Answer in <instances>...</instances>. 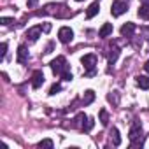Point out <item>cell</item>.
<instances>
[{"instance_id": "14", "label": "cell", "mask_w": 149, "mask_h": 149, "mask_svg": "<svg viewBox=\"0 0 149 149\" xmlns=\"http://www.w3.org/2000/svg\"><path fill=\"white\" fill-rule=\"evenodd\" d=\"M111 33H112V25H111V23H105V25L100 28V32H98L100 37H109Z\"/></svg>"}, {"instance_id": "5", "label": "cell", "mask_w": 149, "mask_h": 149, "mask_svg": "<svg viewBox=\"0 0 149 149\" xmlns=\"http://www.w3.org/2000/svg\"><path fill=\"white\" fill-rule=\"evenodd\" d=\"M58 39H60V42L68 44V42L74 39V32H72V28H68V26H61V28L58 30Z\"/></svg>"}, {"instance_id": "12", "label": "cell", "mask_w": 149, "mask_h": 149, "mask_svg": "<svg viewBox=\"0 0 149 149\" xmlns=\"http://www.w3.org/2000/svg\"><path fill=\"white\" fill-rule=\"evenodd\" d=\"M139 18L147 21L149 19V4H140V9H139Z\"/></svg>"}, {"instance_id": "25", "label": "cell", "mask_w": 149, "mask_h": 149, "mask_svg": "<svg viewBox=\"0 0 149 149\" xmlns=\"http://www.w3.org/2000/svg\"><path fill=\"white\" fill-rule=\"evenodd\" d=\"M109 100H111V102H114V104H118V102H119L118 91H112V95H109Z\"/></svg>"}, {"instance_id": "24", "label": "cell", "mask_w": 149, "mask_h": 149, "mask_svg": "<svg viewBox=\"0 0 149 149\" xmlns=\"http://www.w3.org/2000/svg\"><path fill=\"white\" fill-rule=\"evenodd\" d=\"M0 23H2L4 26H9L11 23H14V19L13 18H2V19H0Z\"/></svg>"}, {"instance_id": "19", "label": "cell", "mask_w": 149, "mask_h": 149, "mask_svg": "<svg viewBox=\"0 0 149 149\" xmlns=\"http://www.w3.org/2000/svg\"><path fill=\"white\" fill-rule=\"evenodd\" d=\"M63 81H72V72H70V67H67L63 72H61V76H60Z\"/></svg>"}, {"instance_id": "6", "label": "cell", "mask_w": 149, "mask_h": 149, "mask_svg": "<svg viewBox=\"0 0 149 149\" xmlns=\"http://www.w3.org/2000/svg\"><path fill=\"white\" fill-rule=\"evenodd\" d=\"M42 84H44V72L42 70H35L32 74V88L33 90H39Z\"/></svg>"}, {"instance_id": "21", "label": "cell", "mask_w": 149, "mask_h": 149, "mask_svg": "<svg viewBox=\"0 0 149 149\" xmlns=\"http://www.w3.org/2000/svg\"><path fill=\"white\" fill-rule=\"evenodd\" d=\"M37 146H39V147H49V149H51V147H53V140H51V139H44V140H40Z\"/></svg>"}, {"instance_id": "16", "label": "cell", "mask_w": 149, "mask_h": 149, "mask_svg": "<svg viewBox=\"0 0 149 149\" xmlns=\"http://www.w3.org/2000/svg\"><path fill=\"white\" fill-rule=\"evenodd\" d=\"M93 100H95V93H93L91 90H88V91L84 93V98H83V105H90Z\"/></svg>"}, {"instance_id": "11", "label": "cell", "mask_w": 149, "mask_h": 149, "mask_svg": "<svg viewBox=\"0 0 149 149\" xmlns=\"http://www.w3.org/2000/svg\"><path fill=\"white\" fill-rule=\"evenodd\" d=\"M98 11H100V4H98V2H93V4L88 7V11H86V18H88V19H91L93 16H97V14H98Z\"/></svg>"}, {"instance_id": "23", "label": "cell", "mask_w": 149, "mask_h": 149, "mask_svg": "<svg viewBox=\"0 0 149 149\" xmlns=\"http://www.w3.org/2000/svg\"><path fill=\"white\" fill-rule=\"evenodd\" d=\"M6 54H7V44L6 42H2V46H0V58H6Z\"/></svg>"}, {"instance_id": "4", "label": "cell", "mask_w": 149, "mask_h": 149, "mask_svg": "<svg viewBox=\"0 0 149 149\" xmlns=\"http://www.w3.org/2000/svg\"><path fill=\"white\" fill-rule=\"evenodd\" d=\"M126 9H128V4L126 2H123V0H116V2H112V6H111V14L118 18V16L125 14Z\"/></svg>"}, {"instance_id": "18", "label": "cell", "mask_w": 149, "mask_h": 149, "mask_svg": "<svg viewBox=\"0 0 149 149\" xmlns=\"http://www.w3.org/2000/svg\"><path fill=\"white\" fill-rule=\"evenodd\" d=\"M100 123H102L104 126H107V125H109V114H107V111H105V109H102V111H100Z\"/></svg>"}, {"instance_id": "28", "label": "cell", "mask_w": 149, "mask_h": 149, "mask_svg": "<svg viewBox=\"0 0 149 149\" xmlns=\"http://www.w3.org/2000/svg\"><path fill=\"white\" fill-rule=\"evenodd\" d=\"M144 70H146V72H149V60L146 61V65H144Z\"/></svg>"}, {"instance_id": "17", "label": "cell", "mask_w": 149, "mask_h": 149, "mask_svg": "<svg viewBox=\"0 0 149 149\" xmlns=\"http://www.w3.org/2000/svg\"><path fill=\"white\" fill-rule=\"evenodd\" d=\"M86 119H88V116H86V114H83V112H81V114H77V118H76V126H79V128L83 130V125H84V121H86Z\"/></svg>"}, {"instance_id": "13", "label": "cell", "mask_w": 149, "mask_h": 149, "mask_svg": "<svg viewBox=\"0 0 149 149\" xmlns=\"http://www.w3.org/2000/svg\"><path fill=\"white\" fill-rule=\"evenodd\" d=\"M137 86L142 90H149V77L147 76H139L137 77Z\"/></svg>"}, {"instance_id": "27", "label": "cell", "mask_w": 149, "mask_h": 149, "mask_svg": "<svg viewBox=\"0 0 149 149\" xmlns=\"http://www.w3.org/2000/svg\"><path fill=\"white\" fill-rule=\"evenodd\" d=\"M49 30H51V25H49V23H46V25H44V32H49Z\"/></svg>"}, {"instance_id": "20", "label": "cell", "mask_w": 149, "mask_h": 149, "mask_svg": "<svg viewBox=\"0 0 149 149\" xmlns=\"http://www.w3.org/2000/svg\"><path fill=\"white\" fill-rule=\"evenodd\" d=\"M58 91H61V84H60V83H54V84L49 88V95H56Z\"/></svg>"}, {"instance_id": "8", "label": "cell", "mask_w": 149, "mask_h": 149, "mask_svg": "<svg viewBox=\"0 0 149 149\" xmlns=\"http://www.w3.org/2000/svg\"><path fill=\"white\" fill-rule=\"evenodd\" d=\"M135 23H125L123 26H121V35L123 37H132L133 33H135Z\"/></svg>"}, {"instance_id": "9", "label": "cell", "mask_w": 149, "mask_h": 149, "mask_svg": "<svg viewBox=\"0 0 149 149\" xmlns=\"http://www.w3.org/2000/svg\"><path fill=\"white\" fill-rule=\"evenodd\" d=\"M28 61V49H26V46H19L18 47V63H26Z\"/></svg>"}, {"instance_id": "7", "label": "cell", "mask_w": 149, "mask_h": 149, "mask_svg": "<svg viewBox=\"0 0 149 149\" xmlns=\"http://www.w3.org/2000/svg\"><path fill=\"white\" fill-rule=\"evenodd\" d=\"M40 32H42V26H32V28L26 30V39H30L32 42H35L40 37Z\"/></svg>"}, {"instance_id": "2", "label": "cell", "mask_w": 149, "mask_h": 149, "mask_svg": "<svg viewBox=\"0 0 149 149\" xmlns=\"http://www.w3.org/2000/svg\"><path fill=\"white\" fill-rule=\"evenodd\" d=\"M81 63L86 68V76H95V68H97V56L95 54H84L81 58Z\"/></svg>"}, {"instance_id": "26", "label": "cell", "mask_w": 149, "mask_h": 149, "mask_svg": "<svg viewBox=\"0 0 149 149\" xmlns=\"http://www.w3.org/2000/svg\"><path fill=\"white\" fill-rule=\"evenodd\" d=\"M37 2H39V0H26L28 7H35V6H37Z\"/></svg>"}, {"instance_id": "29", "label": "cell", "mask_w": 149, "mask_h": 149, "mask_svg": "<svg viewBox=\"0 0 149 149\" xmlns=\"http://www.w3.org/2000/svg\"><path fill=\"white\" fill-rule=\"evenodd\" d=\"M140 2H142V4H149V0H140Z\"/></svg>"}, {"instance_id": "22", "label": "cell", "mask_w": 149, "mask_h": 149, "mask_svg": "<svg viewBox=\"0 0 149 149\" xmlns=\"http://www.w3.org/2000/svg\"><path fill=\"white\" fill-rule=\"evenodd\" d=\"M91 128H93V119H91V118H88V119L84 121V125H83V130H84V132H90Z\"/></svg>"}, {"instance_id": "10", "label": "cell", "mask_w": 149, "mask_h": 149, "mask_svg": "<svg viewBox=\"0 0 149 149\" xmlns=\"http://www.w3.org/2000/svg\"><path fill=\"white\" fill-rule=\"evenodd\" d=\"M118 56H119V47H118L116 44H112V46H111V49H109V53H107L109 63H114V61L118 60Z\"/></svg>"}, {"instance_id": "1", "label": "cell", "mask_w": 149, "mask_h": 149, "mask_svg": "<svg viewBox=\"0 0 149 149\" xmlns=\"http://www.w3.org/2000/svg\"><path fill=\"white\" fill-rule=\"evenodd\" d=\"M128 137H130V140L133 142V146L142 144V125H140V121H133Z\"/></svg>"}, {"instance_id": "30", "label": "cell", "mask_w": 149, "mask_h": 149, "mask_svg": "<svg viewBox=\"0 0 149 149\" xmlns=\"http://www.w3.org/2000/svg\"><path fill=\"white\" fill-rule=\"evenodd\" d=\"M76 2H83V0H76Z\"/></svg>"}, {"instance_id": "15", "label": "cell", "mask_w": 149, "mask_h": 149, "mask_svg": "<svg viewBox=\"0 0 149 149\" xmlns=\"http://www.w3.org/2000/svg\"><path fill=\"white\" fill-rule=\"evenodd\" d=\"M111 139H112V144L114 146H119L121 144V137H119V130L118 128H112L111 130Z\"/></svg>"}, {"instance_id": "3", "label": "cell", "mask_w": 149, "mask_h": 149, "mask_svg": "<svg viewBox=\"0 0 149 149\" xmlns=\"http://www.w3.org/2000/svg\"><path fill=\"white\" fill-rule=\"evenodd\" d=\"M49 65H51V70L56 74V76H61V72H63V70L68 67V65H67V60H65V56H56V58H54V60H53Z\"/></svg>"}]
</instances>
